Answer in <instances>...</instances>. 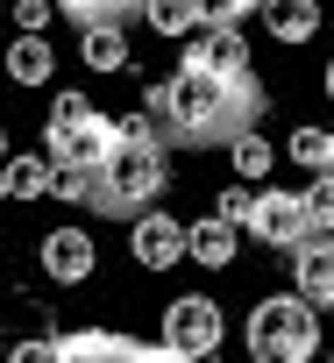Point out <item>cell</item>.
Instances as JSON below:
<instances>
[{
  "instance_id": "obj_1",
  "label": "cell",
  "mask_w": 334,
  "mask_h": 363,
  "mask_svg": "<svg viewBox=\"0 0 334 363\" xmlns=\"http://www.w3.org/2000/svg\"><path fill=\"white\" fill-rule=\"evenodd\" d=\"M270 107V86L249 72L235 79H207V72H171V143H228L242 128H256Z\"/></svg>"
},
{
  "instance_id": "obj_2",
  "label": "cell",
  "mask_w": 334,
  "mask_h": 363,
  "mask_svg": "<svg viewBox=\"0 0 334 363\" xmlns=\"http://www.w3.org/2000/svg\"><path fill=\"white\" fill-rule=\"evenodd\" d=\"M242 342L256 363H313L327 349V313L292 285V292H263L242 320Z\"/></svg>"
},
{
  "instance_id": "obj_3",
  "label": "cell",
  "mask_w": 334,
  "mask_h": 363,
  "mask_svg": "<svg viewBox=\"0 0 334 363\" xmlns=\"http://www.w3.org/2000/svg\"><path fill=\"white\" fill-rule=\"evenodd\" d=\"M163 193H171V150L163 143H135V135H121L107 157H100V214H114V221H135L142 207H156Z\"/></svg>"
},
{
  "instance_id": "obj_4",
  "label": "cell",
  "mask_w": 334,
  "mask_h": 363,
  "mask_svg": "<svg viewBox=\"0 0 334 363\" xmlns=\"http://www.w3.org/2000/svg\"><path fill=\"white\" fill-rule=\"evenodd\" d=\"M228 342V313L214 292H178L171 306H163L156 320V349L171 356V363H200V356H221Z\"/></svg>"
},
{
  "instance_id": "obj_5",
  "label": "cell",
  "mask_w": 334,
  "mask_h": 363,
  "mask_svg": "<svg viewBox=\"0 0 334 363\" xmlns=\"http://www.w3.org/2000/svg\"><path fill=\"white\" fill-rule=\"evenodd\" d=\"M114 143H121V121L100 114L86 93H57V100H50V114H43V150H50V157H86V164H100Z\"/></svg>"
},
{
  "instance_id": "obj_6",
  "label": "cell",
  "mask_w": 334,
  "mask_h": 363,
  "mask_svg": "<svg viewBox=\"0 0 334 363\" xmlns=\"http://www.w3.org/2000/svg\"><path fill=\"white\" fill-rule=\"evenodd\" d=\"M128 257H135L142 271H178V264H192V221L163 214V207H142V214L128 221Z\"/></svg>"
},
{
  "instance_id": "obj_7",
  "label": "cell",
  "mask_w": 334,
  "mask_h": 363,
  "mask_svg": "<svg viewBox=\"0 0 334 363\" xmlns=\"http://www.w3.org/2000/svg\"><path fill=\"white\" fill-rule=\"evenodd\" d=\"M178 65H185V72H207V79L249 72V36H242V22H200V29L178 43Z\"/></svg>"
},
{
  "instance_id": "obj_8",
  "label": "cell",
  "mask_w": 334,
  "mask_h": 363,
  "mask_svg": "<svg viewBox=\"0 0 334 363\" xmlns=\"http://www.w3.org/2000/svg\"><path fill=\"white\" fill-rule=\"evenodd\" d=\"M249 235L263 250H299L313 235V214H306V193H284V186H263L256 207H249Z\"/></svg>"
},
{
  "instance_id": "obj_9",
  "label": "cell",
  "mask_w": 334,
  "mask_h": 363,
  "mask_svg": "<svg viewBox=\"0 0 334 363\" xmlns=\"http://www.w3.org/2000/svg\"><path fill=\"white\" fill-rule=\"evenodd\" d=\"M36 264H43V278H50V285H86V278L100 271V242H93L79 221H64V228H43Z\"/></svg>"
},
{
  "instance_id": "obj_10",
  "label": "cell",
  "mask_w": 334,
  "mask_h": 363,
  "mask_svg": "<svg viewBox=\"0 0 334 363\" xmlns=\"http://www.w3.org/2000/svg\"><path fill=\"white\" fill-rule=\"evenodd\" d=\"M292 285H299L320 313H334V228H313V235L292 250Z\"/></svg>"
},
{
  "instance_id": "obj_11",
  "label": "cell",
  "mask_w": 334,
  "mask_h": 363,
  "mask_svg": "<svg viewBox=\"0 0 334 363\" xmlns=\"http://www.w3.org/2000/svg\"><path fill=\"white\" fill-rule=\"evenodd\" d=\"M0 72H8V86H22V93H43V86L57 79V50H50V36L15 29V43H8V57H0Z\"/></svg>"
},
{
  "instance_id": "obj_12",
  "label": "cell",
  "mask_w": 334,
  "mask_h": 363,
  "mask_svg": "<svg viewBox=\"0 0 334 363\" xmlns=\"http://www.w3.org/2000/svg\"><path fill=\"white\" fill-rule=\"evenodd\" d=\"M320 8L327 0H263V36L270 43H284V50H299V43H313L320 36Z\"/></svg>"
},
{
  "instance_id": "obj_13",
  "label": "cell",
  "mask_w": 334,
  "mask_h": 363,
  "mask_svg": "<svg viewBox=\"0 0 334 363\" xmlns=\"http://www.w3.org/2000/svg\"><path fill=\"white\" fill-rule=\"evenodd\" d=\"M242 235H249L242 221H228V214H214V207H207V214L192 221V264H200V271H228V264H235V250H242Z\"/></svg>"
},
{
  "instance_id": "obj_14",
  "label": "cell",
  "mask_w": 334,
  "mask_h": 363,
  "mask_svg": "<svg viewBox=\"0 0 334 363\" xmlns=\"http://www.w3.org/2000/svg\"><path fill=\"white\" fill-rule=\"evenodd\" d=\"M79 57H86V72H135V43H128L121 22H86L79 29Z\"/></svg>"
},
{
  "instance_id": "obj_15",
  "label": "cell",
  "mask_w": 334,
  "mask_h": 363,
  "mask_svg": "<svg viewBox=\"0 0 334 363\" xmlns=\"http://www.w3.org/2000/svg\"><path fill=\"white\" fill-rule=\"evenodd\" d=\"M50 200H64V207H93V200H100V164H86V157H57V164H50Z\"/></svg>"
},
{
  "instance_id": "obj_16",
  "label": "cell",
  "mask_w": 334,
  "mask_h": 363,
  "mask_svg": "<svg viewBox=\"0 0 334 363\" xmlns=\"http://www.w3.org/2000/svg\"><path fill=\"white\" fill-rule=\"evenodd\" d=\"M142 22H149V36L185 43V36L207 22V0H142Z\"/></svg>"
},
{
  "instance_id": "obj_17",
  "label": "cell",
  "mask_w": 334,
  "mask_h": 363,
  "mask_svg": "<svg viewBox=\"0 0 334 363\" xmlns=\"http://www.w3.org/2000/svg\"><path fill=\"white\" fill-rule=\"evenodd\" d=\"M277 157H284V150H270L263 128L228 135V164H235V178H249V186H270V164H277Z\"/></svg>"
},
{
  "instance_id": "obj_18",
  "label": "cell",
  "mask_w": 334,
  "mask_h": 363,
  "mask_svg": "<svg viewBox=\"0 0 334 363\" xmlns=\"http://www.w3.org/2000/svg\"><path fill=\"white\" fill-rule=\"evenodd\" d=\"M57 356H149V342L114 328H79V335H57Z\"/></svg>"
},
{
  "instance_id": "obj_19",
  "label": "cell",
  "mask_w": 334,
  "mask_h": 363,
  "mask_svg": "<svg viewBox=\"0 0 334 363\" xmlns=\"http://www.w3.org/2000/svg\"><path fill=\"white\" fill-rule=\"evenodd\" d=\"M50 150H15L8 157V178H15V200H50Z\"/></svg>"
},
{
  "instance_id": "obj_20",
  "label": "cell",
  "mask_w": 334,
  "mask_h": 363,
  "mask_svg": "<svg viewBox=\"0 0 334 363\" xmlns=\"http://www.w3.org/2000/svg\"><path fill=\"white\" fill-rule=\"evenodd\" d=\"M284 157H292V164H306V171H327V164H334V128L299 121V128L284 135Z\"/></svg>"
},
{
  "instance_id": "obj_21",
  "label": "cell",
  "mask_w": 334,
  "mask_h": 363,
  "mask_svg": "<svg viewBox=\"0 0 334 363\" xmlns=\"http://www.w3.org/2000/svg\"><path fill=\"white\" fill-rule=\"evenodd\" d=\"M306 214H313V228H334V164L306 178Z\"/></svg>"
},
{
  "instance_id": "obj_22",
  "label": "cell",
  "mask_w": 334,
  "mask_h": 363,
  "mask_svg": "<svg viewBox=\"0 0 334 363\" xmlns=\"http://www.w3.org/2000/svg\"><path fill=\"white\" fill-rule=\"evenodd\" d=\"M249 207H256L249 178H235V186H221V193H214V214H228V221H242V228H249Z\"/></svg>"
},
{
  "instance_id": "obj_23",
  "label": "cell",
  "mask_w": 334,
  "mask_h": 363,
  "mask_svg": "<svg viewBox=\"0 0 334 363\" xmlns=\"http://www.w3.org/2000/svg\"><path fill=\"white\" fill-rule=\"evenodd\" d=\"M8 8H15V29H36V36H43V29L64 15L57 0H8Z\"/></svg>"
},
{
  "instance_id": "obj_24",
  "label": "cell",
  "mask_w": 334,
  "mask_h": 363,
  "mask_svg": "<svg viewBox=\"0 0 334 363\" xmlns=\"http://www.w3.org/2000/svg\"><path fill=\"white\" fill-rule=\"evenodd\" d=\"M15 200V178H8V164H0V207H8Z\"/></svg>"
},
{
  "instance_id": "obj_25",
  "label": "cell",
  "mask_w": 334,
  "mask_h": 363,
  "mask_svg": "<svg viewBox=\"0 0 334 363\" xmlns=\"http://www.w3.org/2000/svg\"><path fill=\"white\" fill-rule=\"evenodd\" d=\"M320 93H327V100H334V57H327V72H320Z\"/></svg>"
},
{
  "instance_id": "obj_26",
  "label": "cell",
  "mask_w": 334,
  "mask_h": 363,
  "mask_svg": "<svg viewBox=\"0 0 334 363\" xmlns=\"http://www.w3.org/2000/svg\"><path fill=\"white\" fill-rule=\"evenodd\" d=\"M114 8H121V22H128V15H142V0H114Z\"/></svg>"
},
{
  "instance_id": "obj_27",
  "label": "cell",
  "mask_w": 334,
  "mask_h": 363,
  "mask_svg": "<svg viewBox=\"0 0 334 363\" xmlns=\"http://www.w3.org/2000/svg\"><path fill=\"white\" fill-rule=\"evenodd\" d=\"M8 157H15V150H8V128H0V164H8Z\"/></svg>"
}]
</instances>
